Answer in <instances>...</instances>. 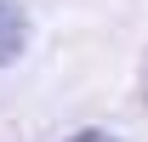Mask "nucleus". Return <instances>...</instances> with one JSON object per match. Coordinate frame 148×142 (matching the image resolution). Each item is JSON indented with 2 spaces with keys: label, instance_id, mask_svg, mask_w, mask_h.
I'll return each mask as SVG.
<instances>
[{
  "label": "nucleus",
  "instance_id": "nucleus-2",
  "mask_svg": "<svg viewBox=\"0 0 148 142\" xmlns=\"http://www.w3.org/2000/svg\"><path fill=\"white\" fill-rule=\"evenodd\" d=\"M69 142H114L108 131H80V137H69Z\"/></svg>",
  "mask_w": 148,
  "mask_h": 142
},
{
  "label": "nucleus",
  "instance_id": "nucleus-1",
  "mask_svg": "<svg viewBox=\"0 0 148 142\" xmlns=\"http://www.w3.org/2000/svg\"><path fill=\"white\" fill-rule=\"evenodd\" d=\"M23 40H29V23H23V12L12 6V0H0V68H6V63H17Z\"/></svg>",
  "mask_w": 148,
  "mask_h": 142
},
{
  "label": "nucleus",
  "instance_id": "nucleus-3",
  "mask_svg": "<svg viewBox=\"0 0 148 142\" xmlns=\"http://www.w3.org/2000/svg\"><path fill=\"white\" fill-rule=\"evenodd\" d=\"M143 97H148V63H143Z\"/></svg>",
  "mask_w": 148,
  "mask_h": 142
}]
</instances>
